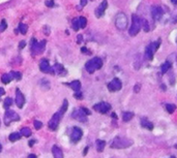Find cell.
<instances>
[{
    "instance_id": "6da1fadb",
    "label": "cell",
    "mask_w": 177,
    "mask_h": 158,
    "mask_svg": "<svg viewBox=\"0 0 177 158\" xmlns=\"http://www.w3.org/2000/svg\"><path fill=\"white\" fill-rule=\"evenodd\" d=\"M134 142L133 140L127 137H116L111 143L110 147L112 149H127V148L130 147Z\"/></svg>"
},
{
    "instance_id": "7a4b0ae2",
    "label": "cell",
    "mask_w": 177,
    "mask_h": 158,
    "mask_svg": "<svg viewBox=\"0 0 177 158\" xmlns=\"http://www.w3.org/2000/svg\"><path fill=\"white\" fill-rule=\"evenodd\" d=\"M101 66H103V60L99 57L92 58L89 61H87L85 64V68L87 70V72H89V74H93L98 69H101Z\"/></svg>"
},
{
    "instance_id": "3957f363",
    "label": "cell",
    "mask_w": 177,
    "mask_h": 158,
    "mask_svg": "<svg viewBox=\"0 0 177 158\" xmlns=\"http://www.w3.org/2000/svg\"><path fill=\"white\" fill-rule=\"evenodd\" d=\"M141 30V19L137 14L132 16V26L128 29V33L130 36H136Z\"/></svg>"
},
{
    "instance_id": "277c9868",
    "label": "cell",
    "mask_w": 177,
    "mask_h": 158,
    "mask_svg": "<svg viewBox=\"0 0 177 158\" xmlns=\"http://www.w3.org/2000/svg\"><path fill=\"white\" fill-rule=\"evenodd\" d=\"M30 48H31V52L33 53V55H37L40 54L45 51L46 48V40H43L40 43H37L35 38H32L30 40Z\"/></svg>"
},
{
    "instance_id": "5b68a950",
    "label": "cell",
    "mask_w": 177,
    "mask_h": 158,
    "mask_svg": "<svg viewBox=\"0 0 177 158\" xmlns=\"http://www.w3.org/2000/svg\"><path fill=\"white\" fill-rule=\"evenodd\" d=\"M62 116H63V114L60 113L59 111H58L57 113H55L54 115L52 116L51 120L49 121V123H48V127H49L50 130L55 131L57 129L58 126H59V123H60V120H61Z\"/></svg>"
},
{
    "instance_id": "8992f818",
    "label": "cell",
    "mask_w": 177,
    "mask_h": 158,
    "mask_svg": "<svg viewBox=\"0 0 177 158\" xmlns=\"http://www.w3.org/2000/svg\"><path fill=\"white\" fill-rule=\"evenodd\" d=\"M127 17L123 13H119L115 18V25L120 30H125L127 27Z\"/></svg>"
},
{
    "instance_id": "52a82bcc",
    "label": "cell",
    "mask_w": 177,
    "mask_h": 158,
    "mask_svg": "<svg viewBox=\"0 0 177 158\" xmlns=\"http://www.w3.org/2000/svg\"><path fill=\"white\" fill-rule=\"evenodd\" d=\"M19 120H20V116H19L14 111L7 110L5 112V114H4V123H5L6 126L11 125V122L19 121Z\"/></svg>"
},
{
    "instance_id": "ba28073f",
    "label": "cell",
    "mask_w": 177,
    "mask_h": 158,
    "mask_svg": "<svg viewBox=\"0 0 177 158\" xmlns=\"http://www.w3.org/2000/svg\"><path fill=\"white\" fill-rule=\"evenodd\" d=\"M111 109H112L111 108V104L108 103H105V101L98 103L93 106V110L99 114H107L109 111H111Z\"/></svg>"
},
{
    "instance_id": "9c48e42d",
    "label": "cell",
    "mask_w": 177,
    "mask_h": 158,
    "mask_svg": "<svg viewBox=\"0 0 177 158\" xmlns=\"http://www.w3.org/2000/svg\"><path fill=\"white\" fill-rule=\"evenodd\" d=\"M122 88V83L118 77H114V79L108 84V90L110 92H116L119 91Z\"/></svg>"
},
{
    "instance_id": "30bf717a",
    "label": "cell",
    "mask_w": 177,
    "mask_h": 158,
    "mask_svg": "<svg viewBox=\"0 0 177 158\" xmlns=\"http://www.w3.org/2000/svg\"><path fill=\"white\" fill-rule=\"evenodd\" d=\"M83 137V131H82L81 128L77 127V126H75L74 128H72V133H71V141L72 143H74V144H76V143H78L80 140Z\"/></svg>"
},
{
    "instance_id": "8fae6325",
    "label": "cell",
    "mask_w": 177,
    "mask_h": 158,
    "mask_svg": "<svg viewBox=\"0 0 177 158\" xmlns=\"http://www.w3.org/2000/svg\"><path fill=\"white\" fill-rule=\"evenodd\" d=\"M40 69L43 74H54L53 67L50 66L49 61L47 59H42L40 61Z\"/></svg>"
},
{
    "instance_id": "7c38bea8",
    "label": "cell",
    "mask_w": 177,
    "mask_h": 158,
    "mask_svg": "<svg viewBox=\"0 0 177 158\" xmlns=\"http://www.w3.org/2000/svg\"><path fill=\"white\" fill-rule=\"evenodd\" d=\"M163 14H164V11H163V8H162L161 6L154 5L151 7V17L153 20H156V21L161 20Z\"/></svg>"
},
{
    "instance_id": "4fadbf2b",
    "label": "cell",
    "mask_w": 177,
    "mask_h": 158,
    "mask_svg": "<svg viewBox=\"0 0 177 158\" xmlns=\"http://www.w3.org/2000/svg\"><path fill=\"white\" fill-rule=\"evenodd\" d=\"M14 101H16V104L19 109H22L25 104V96L19 88L16 89V99H14Z\"/></svg>"
},
{
    "instance_id": "5bb4252c",
    "label": "cell",
    "mask_w": 177,
    "mask_h": 158,
    "mask_svg": "<svg viewBox=\"0 0 177 158\" xmlns=\"http://www.w3.org/2000/svg\"><path fill=\"white\" fill-rule=\"evenodd\" d=\"M86 116L87 115L81 110V109H79V110H75L74 113H72V117L76 119V120L80 121V122H86L87 121Z\"/></svg>"
},
{
    "instance_id": "9a60e30c",
    "label": "cell",
    "mask_w": 177,
    "mask_h": 158,
    "mask_svg": "<svg viewBox=\"0 0 177 158\" xmlns=\"http://www.w3.org/2000/svg\"><path fill=\"white\" fill-rule=\"evenodd\" d=\"M107 7H108V2H107L106 0H104V1L98 6V8L95 9V11H94V13H95L96 18H101V17L104 16V14H105V11L107 9Z\"/></svg>"
},
{
    "instance_id": "2e32d148",
    "label": "cell",
    "mask_w": 177,
    "mask_h": 158,
    "mask_svg": "<svg viewBox=\"0 0 177 158\" xmlns=\"http://www.w3.org/2000/svg\"><path fill=\"white\" fill-rule=\"evenodd\" d=\"M154 51L152 50L151 46H150V43L148 46H147L146 48H145V52H144V57L145 59H147L148 61H151L152 59H153V55H154Z\"/></svg>"
},
{
    "instance_id": "e0dca14e",
    "label": "cell",
    "mask_w": 177,
    "mask_h": 158,
    "mask_svg": "<svg viewBox=\"0 0 177 158\" xmlns=\"http://www.w3.org/2000/svg\"><path fill=\"white\" fill-rule=\"evenodd\" d=\"M53 70H54V74H60V76H64V74H66V70H65L64 67L62 66L61 64H59V63H56V64L54 65Z\"/></svg>"
},
{
    "instance_id": "ac0fdd59",
    "label": "cell",
    "mask_w": 177,
    "mask_h": 158,
    "mask_svg": "<svg viewBox=\"0 0 177 158\" xmlns=\"http://www.w3.org/2000/svg\"><path fill=\"white\" fill-rule=\"evenodd\" d=\"M52 153L54 158H63V152L57 146H53L52 147Z\"/></svg>"
},
{
    "instance_id": "d6986e66",
    "label": "cell",
    "mask_w": 177,
    "mask_h": 158,
    "mask_svg": "<svg viewBox=\"0 0 177 158\" xmlns=\"http://www.w3.org/2000/svg\"><path fill=\"white\" fill-rule=\"evenodd\" d=\"M141 125L143 128H146V129H148V130H152L154 128L152 122H150L149 120H147V119H145V118H143L141 120Z\"/></svg>"
},
{
    "instance_id": "ffe728a7",
    "label": "cell",
    "mask_w": 177,
    "mask_h": 158,
    "mask_svg": "<svg viewBox=\"0 0 177 158\" xmlns=\"http://www.w3.org/2000/svg\"><path fill=\"white\" fill-rule=\"evenodd\" d=\"M69 85L71 88L74 90V91H76V92H78L80 91V89H81V83H80V81H78V80H76V81H72L69 84H67Z\"/></svg>"
},
{
    "instance_id": "44dd1931",
    "label": "cell",
    "mask_w": 177,
    "mask_h": 158,
    "mask_svg": "<svg viewBox=\"0 0 177 158\" xmlns=\"http://www.w3.org/2000/svg\"><path fill=\"white\" fill-rule=\"evenodd\" d=\"M95 145H96V150H98V152H103L106 147V142L103 140H96Z\"/></svg>"
},
{
    "instance_id": "7402d4cb",
    "label": "cell",
    "mask_w": 177,
    "mask_h": 158,
    "mask_svg": "<svg viewBox=\"0 0 177 158\" xmlns=\"http://www.w3.org/2000/svg\"><path fill=\"white\" fill-rule=\"evenodd\" d=\"M134 113H132V112H124V113L122 114V120L123 122H128V121H130L133 118H134Z\"/></svg>"
},
{
    "instance_id": "603a6c76",
    "label": "cell",
    "mask_w": 177,
    "mask_h": 158,
    "mask_svg": "<svg viewBox=\"0 0 177 158\" xmlns=\"http://www.w3.org/2000/svg\"><path fill=\"white\" fill-rule=\"evenodd\" d=\"M21 137H22L21 132H13V133H11V134H9L8 140L11 141V142L14 143V142H17V141H19Z\"/></svg>"
},
{
    "instance_id": "cb8c5ba5",
    "label": "cell",
    "mask_w": 177,
    "mask_h": 158,
    "mask_svg": "<svg viewBox=\"0 0 177 158\" xmlns=\"http://www.w3.org/2000/svg\"><path fill=\"white\" fill-rule=\"evenodd\" d=\"M11 80H14V79L11 74H3L1 77V81L3 84H8V83L11 82Z\"/></svg>"
},
{
    "instance_id": "d4e9b609",
    "label": "cell",
    "mask_w": 177,
    "mask_h": 158,
    "mask_svg": "<svg viewBox=\"0 0 177 158\" xmlns=\"http://www.w3.org/2000/svg\"><path fill=\"white\" fill-rule=\"evenodd\" d=\"M171 66H172V64H171L170 61H166L165 63H163V64H162V66H161L162 74H166V72L171 68Z\"/></svg>"
},
{
    "instance_id": "484cf974",
    "label": "cell",
    "mask_w": 177,
    "mask_h": 158,
    "mask_svg": "<svg viewBox=\"0 0 177 158\" xmlns=\"http://www.w3.org/2000/svg\"><path fill=\"white\" fill-rule=\"evenodd\" d=\"M141 28L145 31V32H149L150 27H149L148 21H147L146 19H141Z\"/></svg>"
},
{
    "instance_id": "4316f807",
    "label": "cell",
    "mask_w": 177,
    "mask_h": 158,
    "mask_svg": "<svg viewBox=\"0 0 177 158\" xmlns=\"http://www.w3.org/2000/svg\"><path fill=\"white\" fill-rule=\"evenodd\" d=\"M18 28H19V31H20L22 34H26L28 31V26L24 23H20V25H19Z\"/></svg>"
},
{
    "instance_id": "83f0119b",
    "label": "cell",
    "mask_w": 177,
    "mask_h": 158,
    "mask_svg": "<svg viewBox=\"0 0 177 158\" xmlns=\"http://www.w3.org/2000/svg\"><path fill=\"white\" fill-rule=\"evenodd\" d=\"M166 110L169 114H173L176 110V106L173 103H167L166 104Z\"/></svg>"
},
{
    "instance_id": "f1b7e54d",
    "label": "cell",
    "mask_w": 177,
    "mask_h": 158,
    "mask_svg": "<svg viewBox=\"0 0 177 158\" xmlns=\"http://www.w3.org/2000/svg\"><path fill=\"white\" fill-rule=\"evenodd\" d=\"M21 134L24 135L25 137H29L31 135V130L28 127H23L21 129Z\"/></svg>"
},
{
    "instance_id": "f546056e",
    "label": "cell",
    "mask_w": 177,
    "mask_h": 158,
    "mask_svg": "<svg viewBox=\"0 0 177 158\" xmlns=\"http://www.w3.org/2000/svg\"><path fill=\"white\" fill-rule=\"evenodd\" d=\"M79 24H80V28L84 29L87 25V19L85 17H80L79 18Z\"/></svg>"
},
{
    "instance_id": "4dcf8cb0",
    "label": "cell",
    "mask_w": 177,
    "mask_h": 158,
    "mask_svg": "<svg viewBox=\"0 0 177 158\" xmlns=\"http://www.w3.org/2000/svg\"><path fill=\"white\" fill-rule=\"evenodd\" d=\"M72 28H74L75 31H78L80 29V24H79V18L78 19H74L72 22Z\"/></svg>"
},
{
    "instance_id": "1f68e13d",
    "label": "cell",
    "mask_w": 177,
    "mask_h": 158,
    "mask_svg": "<svg viewBox=\"0 0 177 158\" xmlns=\"http://www.w3.org/2000/svg\"><path fill=\"white\" fill-rule=\"evenodd\" d=\"M9 74H11V77H13V79L14 80H21L22 79V74L21 72H18V71H11V72H9Z\"/></svg>"
},
{
    "instance_id": "d6a6232c",
    "label": "cell",
    "mask_w": 177,
    "mask_h": 158,
    "mask_svg": "<svg viewBox=\"0 0 177 158\" xmlns=\"http://www.w3.org/2000/svg\"><path fill=\"white\" fill-rule=\"evenodd\" d=\"M13 104V99L11 98V97H7V98H5V100H4V103H3V106L5 109L9 108V106Z\"/></svg>"
},
{
    "instance_id": "836d02e7",
    "label": "cell",
    "mask_w": 177,
    "mask_h": 158,
    "mask_svg": "<svg viewBox=\"0 0 177 158\" xmlns=\"http://www.w3.org/2000/svg\"><path fill=\"white\" fill-rule=\"evenodd\" d=\"M7 28V23L5 20H2L1 23H0V32H3L4 30Z\"/></svg>"
},
{
    "instance_id": "e575fe53",
    "label": "cell",
    "mask_w": 177,
    "mask_h": 158,
    "mask_svg": "<svg viewBox=\"0 0 177 158\" xmlns=\"http://www.w3.org/2000/svg\"><path fill=\"white\" fill-rule=\"evenodd\" d=\"M33 125H34L35 129H40V128L43 127V123L40 122V121H38V120H34V122H33Z\"/></svg>"
},
{
    "instance_id": "d590c367",
    "label": "cell",
    "mask_w": 177,
    "mask_h": 158,
    "mask_svg": "<svg viewBox=\"0 0 177 158\" xmlns=\"http://www.w3.org/2000/svg\"><path fill=\"white\" fill-rule=\"evenodd\" d=\"M45 3H46V5H47L48 7H53V6H54V1H53V0H47Z\"/></svg>"
},
{
    "instance_id": "8d00e7d4",
    "label": "cell",
    "mask_w": 177,
    "mask_h": 158,
    "mask_svg": "<svg viewBox=\"0 0 177 158\" xmlns=\"http://www.w3.org/2000/svg\"><path fill=\"white\" fill-rule=\"evenodd\" d=\"M75 98H77V99H82V98H83V95H82V93H81V92H76V94H75Z\"/></svg>"
},
{
    "instance_id": "74e56055",
    "label": "cell",
    "mask_w": 177,
    "mask_h": 158,
    "mask_svg": "<svg viewBox=\"0 0 177 158\" xmlns=\"http://www.w3.org/2000/svg\"><path fill=\"white\" fill-rule=\"evenodd\" d=\"M81 52H83V53H86L87 55H90V54H91V52H90V51H89L88 49H87V48H85V47H83V48L81 49Z\"/></svg>"
},
{
    "instance_id": "f35d334b",
    "label": "cell",
    "mask_w": 177,
    "mask_h": 158,
    "mask_svg": "<svg viewBox=\"0 0 177 158\" xmlns=\"http://www.w3.org/2000/svg\"><path fill=\"white\" fill-rule=\"evenodd\" d=\"M25 46H26V43L24 40H21L20 41V43H19V49H20V50H22V49H24L25 48Z\"/></svg>"
},
{
    "instance_id": "ab89813d",
    "label": "cell",
    "mask_w": 177,
    "mask_h": 158,
    "mask_svg": "<svg viewBox=\"0 0 177 158\" xmlns=\"http://www.w3.org/2000/svg\"><path fill=\"white\" fill-rule=\"evenodd\" d=\"M81 110L84 112V113L86 114V115H90L91 114V112L88 110V109H86V108H81Z\"/></svg>"
},
{
    "instance_id": "60d3db41",
    "label": "cell",
    "mask_w": 177,
    "mask_h": 158,
    "mask_svg": "<svg viewBox=\"0 0 177 158\" xmlns=\"http://www.w3.org/2000/svg\"><path fill=\"white\" fill-rule=\"evenodd\" d=\"M80 3H81V6H85L87 4V0H80Z\"/></svg>"
},
{
    "instance_id": "b9f144b4",
    "label": "cell",
    "mask_w": 177,
    "mask_h": 158,
    "mask_svg": "<svg viewBox=\"0 0 177 158\" xmlns=\"http://www.w3.org/2000/svg\"><path fill=\"white\" fill-rule=\"evenodd\" d=\"M4 94H5V91H4V89L0 87V98H1L2 95H4Z\"/></svg>"
},
{
    "instance_id": "7bdbcfd3",
    "label": "cell",
    "mask_w": 177,
    "mask_h": 158,
    "mask_svg": "<svg viewBox=\"0 0 177 158\" xmlns=\"http://www.w3.org/2000/svg\"><path fill=\"white\" fill-rule=\"evenodd\" d=\"M135 92H139V90H140V85L139 84H137V85H135Z\"/></svg>"
},
{
    "instance_id": "ee69618b",
    "label": "cell",
    "mask_w": 177,
    "mask_h": 158,
    "mask_svg": "<svg viewBox=\"0 0 177 158\" xmlns=\"http://www.w3.org/2000/svg\"><path fill=\"white\" fill-rule=\"evenodd\" d=\"M87 152H88V147H86L85 149H84V153H83V155H84V156H86Z\"/></svg>"
},
{
    "instance_id": "f6af8a7d",
    "label": "cell",
    "mask_w": 177,
    "mask_h": 158,
    "mask_svg": "<svg viewBox=\"0 0 177 158\" xmlns=\"http://www.w3.org/2000/svg\"><path fill=\"white\" fill-rule=\"evenodd\" d=\"M34 143H35V141H30V142H29V146H30V147H32Z\"/></svg>"
},
{
    "instance_id": "bcb514c9",
    "label": "cell",
    "mask_w": 177,
    "mask_h": 158,
    "mask_svg": "<svg viewBox=\"0 0 177 158\" xmlns=\"http://www.w3.org/2000/svg\"><path fill=\"white\" fill-rule=\"evenodd\" d=\"M28 158H37V157H36L34 154H30V155H28Z\"/></svg>"
},
{
    "instance_id": "7dc6e473",
    "label": "cell",
    "mask_w": 177,
    "mask_h": 158,
    "mask_svg": "<svg viewBox=\"0 0 177 158\" xmlns=\"http://www.w3.org/2000/svg\"><path fill=\"white\" fill-rule=\"evenodd\" d=\"M81 40H82V35H79V36H78V43H81Z\"/></svg>"
},
{
    "instance_id": "c3c4849f",
    "label": "cell",
    "mask_w": 177,
    "mask_h": 158,
    "mask_svg": "<svg viewBox=\"0 0 177 158\" xmlns=\"http://www.w3.org/2000/svg\"><path fill=\"white\" fill-rule=\"evenodd\" d=\"M172 1V3H174V4H177V0H171Z\"/></svg>"
},
{
    "instance_id": "681fc988",
    "label": "cell",
    "mask_w": 177,
    "mask_h": 158,
    "mask_svg": "<svg viewBox=\"0 0 177 158\" xmlns=\"http://www.w3.org/2000/svg\"><path fill=\"white\" fill-rule=\"evenodd\" d=\"M1 151H2V145L0 144V152H1Z\"/></svg>"
},
{
    "instance_id": "f907efd6",
    "label": "cell",
    "mask_w": 177,
    "mask_h": 158,
    "mask_svg": "<svg viewBox=\"0 0 177 158\" xmlns=\"http://www.w3.org/2000/svg\"><path fill=\"white\" fill-rule=\"evenodd\" d=\"M169 158H176L175 156H171V157H169Z\"/></svg>"
},
{
    "instance_id": "816d5d0a",
    "label": "cell",
    "mask_w": 177,
    "mask_h": 158,
    "mask_svg": "<svg viewBox=\"0 0 177 158\" xmlns=\"http://www.w3.org/2000/svg\"><path fill=\"white\" fill-rule=\"evenodd\" d=\"M175 148H176V149H177V145H176V146H175Z\"/></svg>"
},
{
    "instance_id": "f5cc1de1",
    "label": "cell",
    "mask_w": 177,
    "mask_h": 158,
    "mask_svg": "<svg viewBox=\"0 0 177 158\" xmlns=\"http://www.w3.org/2000/svg\"><path fill=\"white\" fill-rule=\"evenodd\" d=\"M176 21H177V18H176Z\"/></svg>"
}]
</instances>
